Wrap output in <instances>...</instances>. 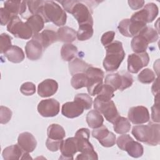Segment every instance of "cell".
<instances>
[{"label":"cell","instance_id":"1","mask_svg":"<svg viewBox=\"0 0 160 160\" xmlns=\"http://www.w3.org/2000/svg\"><path fill=\"white\" fill-rule=\"evenodd\" d=\"M159 123L150 122L146 125H138L132 128L131 133L139 141L149 146H157L160 142Z\"/></svg>","mask_w":160,"mask_h":160},{"label":"cell","instance_id":"2","mask_svg":"<svg viewBox=\"0 0 160 160\" xmlns=\"http://www.w3.org/2000/svg\"><path fill=\"white\" fill-rule=\"evenodd\" d=\"M106 55L103 61V67L106 71H114L120 66L125 57L122 44L118 41H112L105 46Z\"/></svg>","mask_w":160,"mask_h":160},{"label":"cell","instance_id":"3","mask_svg":"<svg viewBox=\"0 0 160 160\" xmlns=\"http://www.w3.org/2000/svg\"><path fill=\"white\" fill-rule=\"evenodd\" d=\"M40 15L45 22H52L58 26L65 25L67 19L66 12L56 2L44 1Z\"/></svg>","mask_w":160,"mask_h":160},{"label":"cell","instance_id":"4","mask_svg":"<svg viewBox=\"0 0 160 160\" xmlns=\"http://www.w3.org/2000/svg\"><path fill=\"white\" fill-rule=\"evenodd\" d=\"M88 77L89 82L87 86L88 94L91 96L98 95L102 87V81L104 73L102 69L91 66L84 72Z\"/></svg>","mask_w":160,"mask_h":160},{"label":"cell","instance_id":"5","mask_svg":"<svg viewBox=\"0 0 160 160\" xmlns=\"http://www.w3.org/2000/svg\"><path fill=\"white\" fill-rule=\"evenodd\" d=\"M133 83L132 76L127 72L109 74L106 76L104 84L109 85L114 91H123L131 86Z\"/></svg>","mask_w":160,"mask_h":160},{"label":"cell","instance_id":"6","mask_svg":"<svg viewBox=\"0 0 160 160\" xmlns=\"http://www.w3.org/2000/svg\"><path fill=\"white\" fill-rule=\"evenodd\" d=\"M7 30L16 38L20 39H28L33 36L31 28L26 22H22L18 16L12 18L7 25Z\"/></svg>","mask_w":160,"mask_h":160},{"label":"cell","instance_id":"7","mask_svg":"<svg viewBox=\"0 0 160 160\" xmlns=\"http://www.w3.org/2000/svg\"><path fill=\"white\" fill-rule=\"evenodd\" d=\"M94 109L104 115L105 119L111 123H114L117 118L120 116L114 102L111 100L109 101H101L96 98L94 100Z\"/></svg>","mask_w":160,"mask_h":160},{"label":"cell","instance_id":"8","mask_svg":"<svg viewBox=\"0 0 160 160\" xmlns=\"http://www.w3.org/2000/svg\"><path fill=\"white\" fill-rule=\"evenodd\" d=\"M71 14H72L77 20L79 25L84 24H90L93 25L92 12L89 6H88L84 2L75 0Z\"/></svg>","mask_w":160,"mask_h":160},{"label":"cell","instance_id":"9","mask_svg":"<svg viewBox=\"0 0 160 160\" xmlns=\"http://www.w3.org/2000/svg\"><path fill=\"white\" fill-rule=\"evenodd\" d=\"M158 12L157 5L153 2H149L146 4L142 9L132 14L130 19L147 24L152 22L158 16Z\"/></svg>","mask_w":160,"mask_h":160},{"label":"cell","instance_id":"10","mask_svg":"<svg viewBox=\"0 0 160 160\" xmlns=\"http://www.w3.org/2000/svg\"><path fill=\"white\" fill-rule=\"evenodd\" d=\"M147 26L146 24L130 19H124L119 22L118 29L122 35L126 37H134Z\"/></svg>","mask_w":160,"mask_h":160},{"label":"cell","instance_id":"11","mask_svg":"<svg viewBox=\"0 0 160 160\" xmlns=\"http://www.w3.org/2000/svg\"><path fill=\"white\" fill-rule=\"evenodd\" d=\"M149 62V57L146 52L131 54L128 58V70L129 72L136 74L148 66Z\"/></svg>","mask_w":160,"mask_h":160},{"label":"cell","instance_id":"12","mask_svg":"<svg viewBox=\"0 0 160 160\" xmlns=\"http://www.w3.org/2000/svg\"><path fill=\"white\" fill-rule=\"evenodd\" d=\"M59 102L54 98L43 99L38 105V111L43 117H54L59 112Z\"/></svg>","mask_w":160,"mask_h":160},{"label":"cell","instance_id":"13","mask_svg":"<svg viewBox=\"0 0 160 160\" xmlns=\"http://www.w3.org/2000/svg\"><path fill=\"white\" fill-rule=\"evenodd\" d=\"M77 139L78 149L81 153H90L94 152V149L89 141L90 131L88 128H81L78 129L74 136Z\"/></svg>","mask_w":160,"mask_h":160},{"label":"cell","instance_id":"14","mask_svg":"<svg viewBox=\"0 0 160 160\" xmlns=\"http://www.w3.org/2000/svg\"><path fill=\"white\" fill-rule=\"evenodd\" d=\"M128 119L134 124H141L149 121L150 116L148 109L143 106L131 108L128 111Z\"/></svg>","mask_w":160,"mask_h":160},{"label":"cell","instance_id":"15","mask_svg":"<svg viewBox=\"0 0 160 160\" xmlns=\"http://www.w3.org/2000/svg\"><path fill=\"white\" fill-rule=\"evenodd\" d=\"M59 149L61 152L59 159H73L74 155L78 151L76 138L71 137L63 140Z\"/></svg>","mask_w":160,"mask_h":160},{"label":"cell","instance_id":"16","mask_svg":"<svg viewBox=\"0 0 160 160\" xmlns=\"http://www.w3.org/2000/svg\"><path fill=\"white\" fill-rule=\"evenodd\" d=\"M18 144L24 152H31L36 148L37 141L31 133L24 132L19 135Z\"/></svg>","mask_w":160,"mask_h":160},{"label":"cell","instance_id":"17","mask_svg":"<svg viewBox=\"0 0 160 160\" xmlns=\"http://www.w3.org/2000/svg\"><path fill=\"white\" fill-rule=\"evenodd\" d=\"M84 109L78 101L67 102L62 106L61 112L63 116L68 118H75L81 115Z\"/></svg>","mask_w":160,"mask_h":160},{"label":"cell","instance_id":"18","mask_svg":"<svg viewBox=\"0 0 160 160\" xmlns=\"http://www.w3.org/2000/svg\"><path fill=\"white\" fill-rule=\"evenodd\" d=\"M32 39L38 41L46 49L50 45L58 41L57 32L51 29H44L41 33L32 36Z\"/></svg>","mask_w":160,"mask_h":160},{"label":"cell","instance_id":"19","mask_svg":"<svg viewBox=\"0 0 160 160\" xmlns=\"http://www.w3.org/2000/svg\"><path fill=\"white\" fill-rule=\"evenodd\" d=\"M58 84L52 79H46L40 82L38 87V93L42 98L50 97L58 91Z\"/></svg>","mask_w":160,"mask_h":160},{"label":"cell","instance_id":"20","mask_svg":"<svg viewBox=\"0 0 160 160\" xmlns=\"http://www.w3.org/2000/svg\"><path fill=\"white\" fill-rule=\"evenodd\" d=\"M43 50L42 45L38 41L33 39L27 42L25 46L26 56L32 61H36L41 58Z\"/></svg>","mask_w":160,"mask_h":160},{"label":"cell","instance_id":"21","mask_svg":"<svg viewBox=\"0 0 160 160\" xmlns=\"http://www.w3.org/2000/svg\"><path fill=\"white\" fill-rule=\"evenodd\" d=\"M27 1H6L4 3V8L13 15H22L26 12Z\"/></svg>","mask_w":160,"mask_h":160},{"label":"cell","instance_id":"22","mask_svg":"<svg viewBox=\"0 0 160 160\" xmlns=\"http://www.w3.org/2000/svg\"><path fill=\"white\" fill-rule=\"evenodd\" d=\"M57 36L58 41L71 43L76 38V31L68 26H62L58 29Z\"/></svg>","mask_w":160,"mask_h":160},{"label":"cell","instance_id":"23","mask_svg":"<svg viewBox=\"0 0 160 160\" xmlns=\"http://www.w3.org/2000/svg\"><path fill=\"white\" fill-rule=\"evenodd\" d=\"M9 61L13 63H19L24 59V53L22 49L18 46L12 45L4 53Z\"/></svg>","mask_w":160,"mask_h":160},{"label":"cell","instance_id":"24","mask_svg":"<svg viewBox=\"0 0 160 160\" xmlns=\"http://www.w3.org/2000/svg\"><path fill=\"white\" fill-rule=\"evenodd\" d=\"M31 28L33 36L38 34L44 26V20L40 14H32L29 16L26 22Z\"/></svg>","mask_w":160,"mask_h":160},{"label":"cell","instance_id":"25","mask_svg":"<svg viewBox=\"0 0 160 160\" xmlns=\"http://www.w3.org/2000/svg\"><path fill=\"white\" fill-rule=\"evenodd\" d=\"M124 151H127L128 154L134 158H138L143 154L144 148L141 144L135 141L133 139L129 140L125 145Z\"/></svg>","mask_w":160,"mask_h":160},{"label":"cell","instance_id":"26","mask_svg":"<svg viewBox=\"0 0 160 160\" xmlns=\"http://www.w3.org/2000/svg\"><path fill=\"white\" fill-rule=\"evenodd\" d=\"M91 66L80 58H74L69 62V69L72 76L78 73L85 72Z\"/></svg>","mask_w":160,"mask_h":160},{"label":"cell","instance_id":"27","mask_svg":"<svg viewBox=\"0 0 160 160\" xmlns=\"http://www.w3.org/2000/svg\"><path fill=\"white\" fill-rule=\"evenodd\" d=\"M149 43L147 39L141 34L133 37L131 42V46L134 53L146 52Z\"/></svg>","mask_w":160,"mask_h":160},{"label":"cell","instance_id":"28","mask_svg":"<svg viewBox=\"0 0 160 160\" xmlns=\"http://www.w3.org/2000/svg\"><path fill=\"white\" fill-rule=\"evenodd\" d=\"M86 119L89 127L92 129L100 127L103 124L104 122L102 116L96 109L90 111L87 114Z\"/></svg>","mask_w":160,"mask_h":160},{"label":"cell","instance_id":"29","mask_svg":"<svg viewBox=\"0 0 160 160\" xmlns=\"http://www.w3.org/2000/svg\"><path fill=\"white\" fill-rule=\"evenodd\" d=\"M23 152L18 144H14L4 148L2 155L5 160L19 159L21 158Z\"/></svg>","mask_w":160,"mask_h":160},{"label":"cell","instance_id":"30","mask_svg":"<svg viewBox=\"0 0 160 160\" xmlns=\"http://www.w3.org/2000/svg\"><path fill=\"white\" fill-rule=\"evenodd\" d=\"M78 53V48L71 43H66L61 49V56L65 61H71L74 59Z\"/></svg>","mask_w":160,"mask_h":160},{"label":"cell","instance_id":"31","mask_svg":"<svg viewBox=\"0 0 160 160\" xmlns=\"http://www.w3.org/2000/svg\"><path fill=\"white\" fill-rule=\"evenodd\" d=\"M47 134L49 138L54 140H62L66 136L64 128L58 124H51L47 129Z\"/></svg>","mask_w":160,"mask_h":160},{"label":"cell","instance_id":"32","mask_svg":"<svg viewBox=\"0 0 160 160\" xmlns=\"http://www.w3.org/2000/svg\"><path fill=\"white\" fill-rule=\"evenodd\" d=\"M113 124L114 131L119 134L128 132L130 131L131 126L129 121L127 118L122 116H119Z\"/></svg>","mask_w":160,"mask_h":160},{"label":"cell","instance_id":"33","mask_svg":"<svg viewBox=\"0 0 160 160\" xmlns=\"http://www.w3.org/2000/svg\"><path fill=\"white\" fill-rule=\"evenodd\" d=\"M92 26L90 24L79 25V29L76 32V37L78 40L83 41L90 39L93 35Z\"/></svg>","mask_w":160,"mask_h":160},{"label":"cell","instance_id":"34","mask_svg":"<svg viewBox=\"0 0 160 160\" xmlns=\"http://www.w3.org/2000/svg\"><path fill=\"white\" fill-rule=\"evenodd\" d=\"M89 82L88 76L84 73H78L72 76L71 81V86L73 88L78 89L84 87H87Z\"/></svg>","mask_w":160,"mask_h":160},{"label":"cell","instance_id":"35","mask_svg":"<svg viewBox=\"0 0 160 160\" xmlns=\"http://www.w3.org/2000/svg\"><path fill=\"white\" fill-rule=\"evenodd\" d=\"M114 91H115L112 87L108 84H104L102 85L101 91L96 98L101 101H111V99L114 97Z\"/></svg>","mask_w":160,"mask_h":160},{"label":"cell","instance_id":"36","mask_svg":"<svg viewBox=\"0 0 160 160\" xmlns=\"http://www.w3.org/2000/svg\"><path fill=\"white\" fill-rule=\"evenodd\" d=\"M138 79L141 83L149 84L155 80L156 74L152 70L146 68L140 72L138 76Z\"/></svg>","mask_w":160,"mask_h":160},{"label":"cell","instance_id":"37","mask_svg":"<svg viewBox=\"0 0 160 160\" xmlns=\"http://www.w3.org/2000/svg\"><path fill=\"white\" fill-rule=\"evenodd\" d=\"M74 101L79 102L84 108V109H89L92 107V99L91 97L86 93H79L77 94L74 98Z\"/></svg>","mask_w":160,"mask_h":160},{"label":"cell","instance_id":"38","mask_svg":"<svg viewBox=\"0 0 160 160\" xmlns=\"http://www.w3.org/2000/svg\"><path fill=\"white\" fill-rule=\"evenodd\" d=\"M139 34H142L148 41L149 43L156 42L159 38V34L157 31L151 27L146 26Z\"/></svg>","mask_w":160,"mask_h":160},{"label":"cell","instance_id":"39","mask_svg":"<svg viewBox=\"0 0 160 160\" xmlns=\"http://www.w3.org/2000/svg\"><path fill=\"white\" fill-rule=\"evenodd\" d=\"M110 132L111 131H109L108 129L102 124L100 127L94 128L92 130V136L97 139L99 141V142H101L103 141L104 139H106L110 134Z\"/></svg>","mask_w":160,"mask_h":160},{"label":"cell","instance_id":"40","mask_svg":"<svg viewBox=\"0 0 160 160\" xmlns=\"http://www.w3.org/2000/svg\"><path fill=\"white\" fill-rule=\"evenodd\" d=\"M44 1H28L27 6L29 12L32 14H40Z\"/></svg>","mask_w":160,"mask_h":160},{"label":"cell","instance_id":"41","mask_svg":"<svg viewBox=\"0 0 160 160\" xmlns=\"http://www.w3.org/2000/svg\"><path fill=\"white\" fill-rule=\"evenodd\" d=\"M0 38V52L3 54L12 46V38L6 33L1 34Z\"/></svg>","mask_w":160,"mask_h":160},{"label":"cell","instance_id":"42","mask_svg":"<svg viewBox=\"0 0 160 160\" xmlns=\"http://www.w3.org/2000/svg\"><path fill=\"white\" fill-rule=\"evenodd\" d=\"M159 93L154 98V104L151 107V118L154 122H159Z\"/></svg>","mask_w":160,"mask_h":160},{"label":"cell","instance_id":"43","mask_svg":"<svg viewBox=\"0 0 160 160\" xmlns=\"http://www.w3.org/2000/svg\"><path fill=\"white\" fill-rule=\"evenodd\" d=\"M12 117V111L6 106L0 107V122L1 124L8 123Z\"/></svg>","mask_w":160,"mask_h":160},{"label":"cell","instance_id":"44","mask_svg":"<svg viewBox=\"0 0 160 160\" xmlns=\"http://www.w3.org/2000/svg\"><path fill=\"white\" fill-rule=\"evenodd\" d=\"M20 91L25 96H31L36 92V86L31 82H26L21 85Z\"/></svg>","mask_w":160,"mask_h":160},{"label":"cell","instance_id":"45","mask_svg":"<svg viewBox=\"0 0 160 160\" xmlns=\"http://www.w3.org/2000/svg\"><path fill=\"white\" fill-rule=\"evenodd\" d=\"M13 16L14 15L4 8H0V22L2 26L8 24Z\"/></svg>","mask_w":160,"mask_h":160},{"label":"cell","instance_id":"46","mask_svg":"<svg viewBox=\"0 0 160 160\" xmlns=\"http://www.w3.org/2000/svg\"><path fill=\"white\" fill-rule=\"evenodd\" d=\"M62 141H63V139L54 140V139H51L48 138V139L46 141V146L49 151L55 152V151H58L60 149V147H61Z\"/></svg>","mask_w":160,"mask_h":160},{"label":"cell","instance_id":"47","mask_svg":"<svg viewBox=\"0 0 160 160\" xmlns=\"http://www.w3.org/2000/svg\"><path fill=\"white\" fill-rule=\"evenodd\" d=\"M114 36H115V32H114L112 31H110L104 32L102 35L101 38V42L102 44L104 47L109 45L113 41Z\"/></svg>","mask_w":160,"mask_h":160},{"label":"cell","instance_id":"48","mask_svg":"<svg viewBox=\"0 0 160 160\" xmlns=\"http://www.w3.org/2000/svg\"><path fill=\"white\" fill-rule=\"evenodd\" d=\"M116 142V136L112 132H110V134L108 135V136L105 139L99 142V143L102 146L106 147V148L112 147L115 144Z\"/></svg>","mask_w":160,"mask_h":160},{"label":"cell","instance_id":"49","mask_svg":"<svg viewBox=\"0 0 160 160\" xmlns=\"http://www.w3.org/2000/svg\"><path fill=\"white\" fill-rule=\"evenodd\" d=\"M132 138L129 135V134H122V135L119 136L118 139H116V143L117 145L118 146V148L124 151V147L125 145L126 144V143L131 139H132Z\"/></svg>","mask_w":160,"mask_h":160},{"label":"cell","instance_id":"50","mask_svg":"<svg viewBox=\"0 0 160 160\" xmlns=\"http://www.w3.org/2000/svg\"><path fill=\"white\" fill-rule=\"evenodd\" d=\"M98 156L96 151L90 153H81L77 156L76 159H98Z\"/></svg>","mask_w":160,"mask_h":160},{"label":"cell","instance_id":"51","mask_svg":"<svg viewBox=\"0 0 160 160\" xmlns=\"http://www.w3.org/2000/svg\"><path fill=\"white\" fill-rule=\"evenodd\" d=\"M129 7L133 9V10H137L140 8H141L144 4V1H128Z\"/></svg>","mask_w":160,"mask_h":160},{"label":"cell","instance_id":"52","mask_svg":"<svg viewBox=\"0 0 160 160\" xmlns=\"http://www.w3.org/2000/svg\"><path fill=\"white\" fill-rule=\"evenodd\" d=\"M59 2L62 4L64 9L67 11L69 13H71V9L72 6H74V4L75 2V1H60Z\"/></svg>","mask_w":160,"mask_h":160},{"label":"cell","instance_id":"53","mask_svg":"<svg viewBox=\"0 0 160 160\" xmlns=\"http://www.w3.org/2000/svg\"><path fill=\"white\" fill-rule=\"evenodd\" d=\"M151 91L152 94L154 96L159 94V78L158 77L156 79H155V81L154 82L151 88Z\"/></svg>","mask_w":160,"mask_h":160},{"label":"cell","instance_id":"54","mask_svg":"<svg viewBox=\"0 0 160 160\" xmlns=\"http://www.w3.org/2000/svg\"><path fill=\"white\" fill-rule=\"evenodd\" d=\"M22 156L21 158V159H32L31 158V157L29 156V152H23V154H22Z\"/></svg>","mask_w":160,"mask_h":160}]
</instances>
